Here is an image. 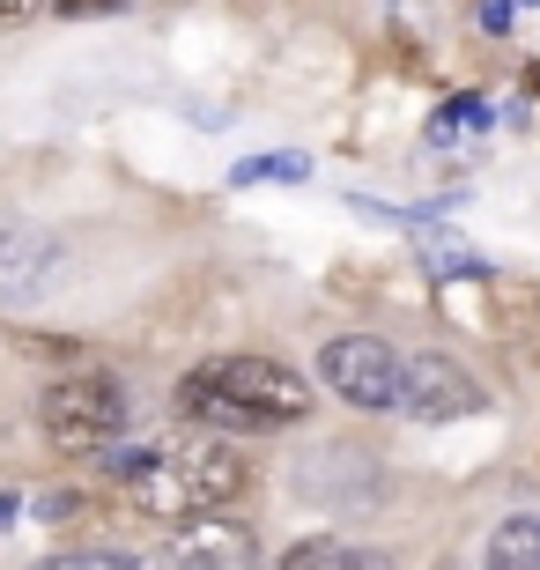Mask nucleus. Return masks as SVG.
Listing matches in <instances>:
<instances>
[{
    "label": "nucleus",
    "instance_id": "f257e3e1",
    "mask_svg": "<svg viewBox=\"0 0 540 570\" xmlns=\"http://www.w3.org/2000/svg\"><path fill=\"white\" fill-rule=\"evenodd\" d=\"M178 415L215 430V438L289 430L312 415V379L289 371L282 356H208L178 379Z\"/></svg>",
    "mask_w": 540,
    "mask_h": 570
},
{
    "label": "nucleus",
    "instance_id": "f03ea898",
    "mask_svg": "<svg viewBox=\"0 0 540 570\" xmlns=\"http://www.w3.org/2000/svg\"><path fill=\"white\" fill-rule=\"evenodd\" d=\"M38 423L60 452H111L126 438V423H134V401H126V385L111 371H67V379L45 385Z\"/></svg>",
    "mask_w": 540,
    "mask_h": 570
},
{
    "label": "nucleus",
    "instance_id": "7ed1b4c3",
    "mask_svg": "<svg viewBox=\"0 0 540 570\" xmlns=\"http://www.w3.org/2000/svg\"><path fill=\"white\" fill-rule=\"evenodd\" d=\"M318 385L355 415H393L400 401V348L385 334H333L318 348Z\"/></svg>",
    "mask_w": 540,
    "mask_h": 570
},
{
    "label": "nucleus",
    "instance_id": "20e7f679",
    "mask_svg": "<svg viewBox=\"0 0 540 570\" xmlns=\"http://www.w3.org/2000/svg\"><path fill=\"white\" fill-rule=\"evenodd\" d=\"M481 407H489V385H481L459 356H444V348L400 356L393 415H408V423H459V415H481Z\"/></svg>",
    "mask_w": 540,
    "mask_h": 570
},
{
    "label": "nucleus",
    "instance_id": "39448f33",
    "mask_svg": "<svg viewBox=\"0 0 540 570\" xmlns=\"http://www.w3.org/2000/svg\"><path fill=\"white\" fill-rule=\"evenodd\" d=\"M164 460V474L178 489H186V504H193V519L200 511H223V504H237L252 489V466H245V452L229 438H215V430H200V438H178V444H164L156 452Z\"/></svg>",
    "mask_w": 540,
    "mask_h": 570
},
{
    "label": "nucleus",
    "instance_id": "423d86ee",
    "mask_svg": "<svg viewBox=\"0 0 540 570\" xmlns=\"http://www.w3.org/2000/svg\"><path fill=\"white\" fill-rule=\"evenodd\" d=\"M67 275V245L30 215H0V304L8 312H30L60 289Z\"/></svg>",
    "mask_w": 540,
    "mask_h": 570
},
{
    "label": "nucleus",
    "instance_id": "0eeeda50",
    "mask_svg": "<svg viewBox=\"0 0 540 570\" xmlns=\"http://www.w3.org/2000/svg\"><path fill=\"white\" fill-rule=\"evenodd\" d=\"M164 556H170V570H259V541L237 519H215V511L186 519Z\"/></svg>",
    "mask_w": 540,
    "mask_h": 570
},
{
    "label": "nucleus",
    "instance_id": "6e6552de",
    "mask_svg": "<svg viewBox=\"0 0 540 570\" xmlns=\"http://www.w3.org/2000/svg\"><path fill=\"white\" fill-rule=\"evenodd\" d=\"M481 570H540V519L533 511H511L489 527L481 541Z\"/></svg>",
    "mask_w": 540,
    "mask_h": 570
},
{
    "label": "nucleus",
    "instance_id": "1a4fd4ad",
    "mask_svg": "<svg viewBox=\"0 0 540 570\" xmlns=\"http://www.w3.org/2000/svg\"><path fill=\"white\" fill-rule=\"evenodd\" d=\"M415 237H422V267H430L436 282H452V275H467V282H489V275H497V267H489V259H481L474 245H459V237H452V230H436V223H422Z\"/></svg>",
    "mask_w": 540,
    "mask_h": 570
},
{
    "label": "nucleus",
    "instance_id": "9d476101",
    "mask_svg": "<svg viewBox=\"0 0 540 570\" xmlns=\"http://www.w3.org/2000/svg\"><path fill=\"white\" fill-rule=\"evenodd\" d=\"M312 178V156L304 148H267V156H237L229 164V186H304Z\"/></svg>",
    "mask_w": 540,
    "mask_h": 570
},
{
    "label": "nucleus",
    "instance_id": "9b49d317",
    "mask_svg": "<svg viewBox=\"0 0 540 570\" xmlns=\"http://www.w3.org/2000/svg\"><path fill=\"white\" fill-rule=\"evenodd\" d=\"M497 127V105L481 97V89H459V97H444V105L430 111V141L436 148H452L459 134H489Z\"/></svg>",
    "mask_w": 540,
    "mask_h": 570
},
{
    "label": "nucleus",
    "instance_id": "f8f14e48",
    "mask_svg": "<svg viewBox=\"0 0 540 570\" xmlns=\"http://www.w3.org/2000/svg\"><path fill=\"white\" fill-rule=\"evenodd\" d=\"M38 570H148V556H134V549H111V541H97V549H60V556H45Z\"/></svg>",
    "mask_w": 540,
    "mask_h": 570
},
{
    "label": "nucleus",
    "instance_id": "ddd939ff",
    "mask_svg": "<svg viewBox=\"0 0 540 570\" xmlns=\"http://www.w3.org/2000/svg\"><path fill=\"white\" fill-rule=\"evenodd\" d=\"M341 563H348V541H326V533L296 541L289 556H274V570H341Z\"/></svg>",
    "mask_w": 540,
    "mask_h": 570
},
{
    "label": "nucleus",
    "instance_id": "4468645a",
    "mask_svg": "<svg viewBox=\"0 0 540 570\" xmlns=\"http://www.w3.org/2000/svg\"><path fill=\"white\" fill-rule=\"evenodd\" d=\"M75 511H82V497H75V489H45L38 504H30V519H45V527H60V519H75Z\"/></svg>",
    "mask_w": 540,
    "mask_h": 570
},
{
    "label": "nucleus",
    "instance_id": "2eb2a0df",
    "mask_svg": "<svg viewBox=\"0 0 540 570\" xmlns=\"http://www.w3.org/2000/svg\"><path fill=\"white\" fill-rule=\"evenodd\" d=\"M511 16H519L511 0H481V8H474V30H481V38H511Z\"/></svg>",
    "mask_w": 540,
    "mask_h": 570
},
{
    "label": "nucleus",
    "instance_id": "dca6fc26",
    "mask_svg": "<svg viewBox=\"0 0 540 570\" xmlns=\"http://www.w3.org/2000/svg\"><path fill=\"white\" fill-rule=\"evenodd\" d=\"M52 8H60L67 22H82V16H119L126 0H52Z\"/></svg>",
    "mask_w": 540,
    "mask_h": 570
},
{
    "label": "nucleus",
    "instance_id": "f3484780",
    "mask_svg": "<svg viewBox=\"0 0 540 570\" xmlns=\"http://www.w3.org/2000/svg\"><path fill=\"white\" fill-rule=\"evenodd\" d=\"M45 0H0V30H22V22H38Z\"/></svg>",
    "mask_w": 540,
    "mask_h": 570
},
{
    "label": "nucleus",
    "instance_id": "a211bd4d",
    "mask_svg": "<svg viewBox=\"0 0 540 570\" xmlns=\"http://www.w3.org/2000/svg\"><path fill=\"white\" fill-rule=\"evenodd\" d=\"M341 570H400V563L385 549H348V563H341Z\"/></svg>",
    "mask_w": 540,
    "mask_h": 570
},
{
    "label": "nucleus",
    "instance_id": "6ab92c4d",
    "mask_svg": "<svg viewBox=\"0 0 540 570\" xmlns=\"http://www.w3.org/2000/svg\"><path fill=\"white\" fill-rule=\"evenodd\" d=\"M16 519H22V497H16V489H0V527H16Z\"/></svg>",
    "mask_w": 540,
    "mask_h": 570
},
{
    "label": "nucleus",
    "instance_id": "aec40b11",
    "mask_svg": "<svg viewBox=\"0 0 540 570\" xmlns=\"http://www.w3.org/2000/svg\"><path fill=\"white\" fill-rule=\"evenodd\" d=\"M511 8H540V0H511Z\"/></svg>",
    "mask_w": 540,
    "mask_h": 570
}]
</instances>
